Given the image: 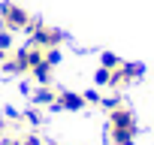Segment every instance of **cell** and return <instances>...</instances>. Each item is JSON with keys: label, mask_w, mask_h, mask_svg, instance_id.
<instances>
[{"label": "cell", "mask_w": 154, "mask_h": 145, "mask_svg": "<svg viewBox=\"0 0 154 145\" xmlns=\"http://www.w3.org/2000/svg\"><path fill=\"white\" fill-rule=\"evenodd\" d=\"M133 136H136V121H133V115H130L124 106L112 109V112H109V139H112V145H133Z\"/></svg>", "instance_id": "6da1fadb"}, {"label": "cell", "mask_w": 154, "mask_h": 145, "mask_svg": "<svg viewBox=\"0 0 154 145\" xmlns=\"http://www.w3.org/2000/svg\"><path fill=\"white\" fill-rule=\"evenodd\" d=\"M0 15H3V27L6 30H27V24H30V15L21 9V6H15V3H3V6H0Z\"/></svg>", "instance_id": "7a4b0ae2"}, {"label": "cell", "mask_w": 154, "mask_h": 145, "mask_svg": "<svg viewBox=\"0 0 154 145\" xmlns=\"http://www.w3.org/2000/svg\"><path fill=\"white\" fill-rule=\"evenodd\" d=\"M54 103L60 106V109H82L88 100L82 97V94H72V91H63V94H57L54 97Z\"/></svg>", "instance_id": "3957f363"}, {"label": "cell", "mask_w": 154, "mask_h": 145, "mask_svg": "<svg viewBox=\"0 0 154 145\" xmlns=\"http://www.w3.org/2000/svg\"><path fill=\"white\" fill-rule=\"evenodd\" d=\"M51 100H54V94H51L48 88H39V91L33 94V103H36V106H45V103H51Z\"/></svg>", "instance_id": "277c9868"}, {"label": "cell", "mask_w": 154, "mask_h": 145, "mask_svg": "<svg viewBox=\"0 0 154 145\" xmlns=\"http://www.w3.org/2000/svg\"><path fill=\"white\" fill-rule=\"evenodd\" d=\"M12 45V30H0V51H9Z\"/></svg>", "instance_id": "5b68a950"}, {"label": "cell", "mask_w": 154, "mask_h": 145, "mask_svg": "<svg viewBox=\"0 0 154 145\" xmlns=\"http://www.w3.org/2000/svg\"><path fill=\"white\" fill-rule=\"evenodd\" d=\"M103 66H106V69H115V66H121V57H115V54L106 51V54H103Z\"/></svg>", "instance_id": "8992f818"}]
</instances>
